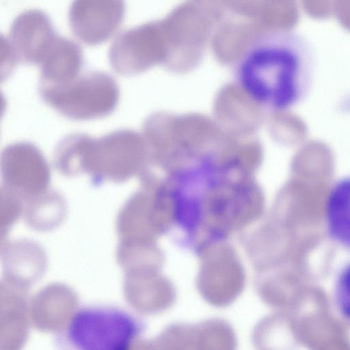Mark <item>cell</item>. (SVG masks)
<instances>
[{
    "mask_svg": "<svg viewBox=\"0 0 350 350\" xmlns=\"http://www.w3.org/2000/svg\"><path fill=\"white\" fill-rule=\"evenodd\" d=\"M57 36L46 13L29 10L13 21L6 38L16 57L36 62L42 61Z\"/></svg>",
    "mask_w": 350,
    "mask_h": 350,
    "instance_id": "277c9868",
    "label": "cell"
},
{
    "mask_svg": "<svg viewBox=\"0 0 350 350\" xmlns=\"http://www.w3.org/2000/svg\"><path fill=\"white\" fill-rule=\"evenodd\" d=\"M305 14L310 18L323 21L334 16L336 0H301Z\"/></svg>",
    "mask_w": 350,
    "mask_h": 350,
    "instance_id": "52a82bcc",
    "label": "cell"
},
{
    "mask_svg": "<svg viewBox=\"0 0 350 350\" xmlns=\"http://www.w3.org/2000/svg\"><path fill=\"white\" fill-rule=\"evenodd\" d=\"M124 14V0H73L68 20L73 34L81 42L96 46L116 33Z\"/></svg>",
    "mask_w": 350,
    "mask_h": 350,
    "instance_id": "3957f363",
    "label": "cell"
},
{
    "mask_svg": "<svg viewBox=\"0 0 350 350\" xmlns=\"http://www.w3.org/2000/svg\"><path fill=\"white\" fill-rule=\"evenodd\" d=\"M332 297L338 316L350 325V260L338 270L334 280Z\"/></svg>",
    "mask_w": 350,
    "mask_h": 350,
    "instance_id": "8992f818",
    "label": "cell"
},
{
    "mask_svg": "<svg viewBox=\"0 0 350 350\" xmlns=\"http://www.w3.org/2000/svg\"><path fill=\"white\" fill-rule=\"evenodd\" d=\"M137 319L114 306H87L78 309L65 331L66 343L79 350H124L141 333Z\"/></svg>",
    "mask_w": 350,
    "mask_h": 350,
    "instance_id": "7a4b0ae2",
    "label": "cell"
},
{
    "mask_svg": "<svg viewBox=\"0 0 350 350\" xmlns=\"http://www.w3.org/2000/svg\"><path fill=\"white\" fill-rule=\"evenodd\" d=\"M314 68V55L305 38L292 30L273 29L247 44L235 62L233 77L256 105L284 111L308 95Z\"/></svg>",
    "mask_w": 350,
    "mask_h": 350,
    "instance_id": "6da1fadb",
    "label": "cell"
},
{
    "mask_svg": "<svg viewBox=\"0 0 350 350\" xmlns=\"http://www.w3.org/2000/svg\"><path fill=\"white\" fill-rule=\"evenodd\" d=\"M334 16L341 27L350 33V0H336Z\"/></svg>",
    "mask_w": 350,
    "mask_h": 350,
    "instance_id": "ba28073f",
    "label": "cell"
},
{
    "mask_svg": "<svg viewBox=\"0 0 350 350\" xmlns=\"http://www.w3.org/2000/svg\"><path fill=\"white\" fill-rule=\"evenodd\" d=\"M323 219L329 239L350 251V174L335 180L326 193Z\"/></svg>",
    "mask_w": 350,
    "mask_h": 350,
    "instance_id": "5b68a950",
    "label": "cell"
}]
</instances>
